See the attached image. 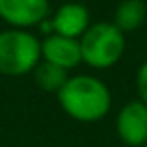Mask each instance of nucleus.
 <instances>
[{
    "mask_svg": "<svg viewBox=\"0 0 147 147\" xmlns=\"http://www.w3.org/2000/svg\"><path fill=\"white\" fill-rule=\"evenodd\" d=\"M82 63L88 67L104 71L117 63L125 54V34L114 22H95L78 39Z\"/></svg>",
    "mask_w": 147,
    "mask_h": 147,
    "instance_id": "f03ea898",
    "label": "nucleus"
},
{
    "mask_svg": "<svg viewBox=\"0 0 147 147\" xmlns=\"http://www.w3.org/2000/svg\"><path fill=\"white\" fill-rule=\"evenodd\" d=\"M91 19L90 11L84 4L78 2H65L54 11L52 15L43 21L37 28L43 30L45 34H58L63 37H73V39H80L82 34L90 28Z\"/></svg>",
    "mask_w": 147,
    "mask_h": 147,
    "instance_id": "20e7f679",
    "label": "nucleus"
},
{
    "mask_svg": "<svg viewBox=\"0 0 147 147\" xmlns=\"http://www.w3.org/2000/svg\"><path fill=\"white\" fill-rule=\"evenodd\" d=\"M147 19V4L144 0H121L114 11V24L123 34L136 32Z\"/></svg>",
    "mask_w": 147,
    "mask_h": 147,
    "instance_id": "6e6552de",
    "label": "nucleus"
},
{
    "mask_svg": "<svg viewBox=\"0 0 147 147\" xmlns=\"http://www.w3.org/2000/svg\"><path fill=\"white\" fill-rule=\"evenodd\" d=\"M32 76H34L36 86L39 88L41 91H47V93H58V91L63 88V84L67 82L69 71H65V69L58 67V65L41 60L39 63L34 67Z\"/></svg>",
    "mask_w": 147,
    "mask_h": 147,
    "instance_id": "1a4fd4ad",
    "label": "nucleus"
},
{
    "mask_svg": "<svg viewBox=\"0 0 147 147\" xmlns=\"http://www.w3.org/2000/svg\"><path fill=\"white\" fill-rule=\"evenodd\" d=\"M50 17V0H0V19L9 28H37Z\"/></svg>",
    "mask_w": 147,
    "mask_h": 147,
    "instance_id": "39448f33",
    "label": "nucleus"
},
{
    "mask_svg": "<svg viewBox=\"0 0 147 147\" xmlns=\"http://www.w3.org/2000/svg\"><path fill=\"white\" fill-rule=\"evenodd\" d=\"M41 60L58 65L65 71L78 67L82 63V52H80L78 39L63 37L58 34H49L41 41Z\"/></svg>",
    "mask_w": 147,
    "mask_h": 147,
    "instance_id": "0eeeda50",
    "label": "nucleus"
},
{
    "mask_svg": "<svg viewBox=\"0 0 147 147\" xmlns=\"http://www.w3.org/2000/svg\"><path fill=\"white\" fill-rule=\"evenodd\" d=\"M123 147H125V145H123Z\"/></svg>",
    "mask_w": 147,
    "mask_h": 147,
    "instance_id": "f8f14e48",
    "label": "nucleus"
},
{
    "mask_svg": "<svg viewBox=\"0 0 147 147\" xmlns=\"http://www.w3.org/2000/svg\"><path fill=\"white\" fill-rule=\"evenodd\" d=\"M144 147H147V144H145V145H144Z\"/></svg>",
    "mask_w": 147,
    "mask_h": 147,
    "instance_id": "9b49d317",
    "label": "nucleus"
},
{
    "mask_svg": "<svg viewBox=\"0 0 147 147\" xmlns=\"http://www.w3.org/2000/svg\"><path fill=\"white\" fill-rule=\"evenodd\" d=\"M41 61V41L30 30L0 32V75L24 76Z\"/></svg>",
    "mask_w": 147,
    "mask_h": 147,
    "instance_id": "7ed1b4c3",
    "label": "nucleus"
},
{
    "mask_svg": "<svg viewBox=\"0 0 147 147\" xmlns=\"http://www.w3.org/2000/svg\"><path fill=\"white\" fill-rule=\"evenodd\" d=\"M115 132L125 147H144L147 144V104L140 99L123 104L115 117Z\"/></svg>",
    "mask_w": 147,
    "mask_h": 147,
    "instance_id": "423d86ee",
    "label": "nucleus"
},
{
    "mask_svg": "<svg viewBox=\"0 0 147 147\" xmlns=\"http://www.w3.org/2000/svg\"><path fill=\"white\" fill-rule=\"evenodd\" d=\"M136 91H138V99L144 104H147V60L138 67L136 73Z\"/></svg>",
    "mask_w": 147,
    "mask_h": 147,
    "instance_id": "9d476101",
    "label": "nucleus"
},
{
    "mask_svg": "<svg viewBox=\"0 0 147 147\" xmlns=\"http://www.w3.org/2000/svg\"><path fill=\"white\" fill-rule=\"evenodd\" d=\"M56 97L61 110L71 119L80 123L100 121L112 108L110 88L100 78L91 75L69 76Z\"/></svg>",
    "mask_w": 147,
    "mask_h": 147,
    "instance_id": "f257e3e1",
    "label": "nucleus"
}]
</instances>
